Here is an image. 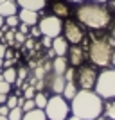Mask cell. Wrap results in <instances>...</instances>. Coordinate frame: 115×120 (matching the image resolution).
Listing matches in <instances>:
<instances>
[{"label": "cell", "mask_w": 115, "mask_h": 120, "mask_svg": "<svg viewBox=\"0 0 115 120\" xmlns=\"http://www.w3.org/2000/svg\"><path fill=\"white\" fill-rule=\"evenodd\" d=\"M16 29L20 30L22 34H25V36H27V34H29V30H31V27H29V25H27V23H22V22H20V25H18Z\"/></svg>", "instance_id": "cell-34"}, {"label": "cell", "mask_w": 115, "mask_h": 120, "mask_svg": "<svg viewBox=\"0 0 115 120\" xmlns=\"http://www.w3.org/2000/svg\"><path fill=\"white\" fill-rule=\"evenodd\" d=\"M15 57V52H13V49L11 47H7V50H5V57L4 59H13Z\"/></svg>", "instance_id": "cell-38"}, {"label": "cell", "mask_w": 115, "mask_h": 120, "mask_svg": "<svg viewBox=\"0 0 115 120\" xmlns=\"http://www.w3.org/2000/svg\"><path fill=\"white\" fill-rule=\"evenodd\" d=\"M94 120H108L106 116H97V118H94Z\"/></svg>", "instance_id": "cell-46"}, {"label": "cell", "mask_w": 115, "mask_h": 120, "mask_svg": "<svg viewBox=\"0 0 115 120\" xmlns=\"http://www.w3.org/2000/svg\"><path fill=\"white\" fill-rule=\"evenodd\" d=\"M103 113H104V116H106L108 120H115V99L108 100V102L104 104Z\"/></svg>", "instance_id": "cell-20"}, {"label": "cell", "mask_w": 115, "mask_h": 120, "mask_svg": "<svg viewBox=\"0 0 115 120\" xmlns=\"http://www.w3.org/2000/svg\"><path fill=\"white\" fill-rule=\"evenodd\" d=\"M47 120H67L70 116V102L63 95H50L45 106Z\"/></svg>", "instance_id": "cell-4"}, {"label": "cell", "mask_w": 115, "mask_h": 120, "mask_svg": "<svg viewBox=\"0 0 115 120\" xmlns=\"http://www.w3.org/2000/svg\"><path fill=\"white\" fill-rule=\"evenodd\" d=\"M34 102H36V108H40V109H45L47 102H49V95H47L45 91H36V95H34Z\"/></svg>", "instance_id": "cell-21"}, {"label": "cell", "mask_w": 115, "mask_h": 120, "mask_svg": "<svg viewBox=\"0 0 115 120\" xmlns=\"http://www.w3.org/2000/svg\"><path fill=\"white\" fill-rule=\"evenodd\" d=\"M5 25H7L9 29H16V27L20 25V18H18V15L7 16V18H5Z\"/></svg>", "instance_id": "cell-24"}, {"label": "cell", "mask_w": 115, "mask_h": 120, "mask_svg": "<svg viewBox=\"0 0 115 120\" xmlns=\"http://www.w3.org/2000/svg\"><path fill=\"white\" fill-rule=\"evenodd\" d=\"M20 9H31V11H43L47 7V0H16Z\"/></svg>", "instance_id": "cell-13"}, {"label": "cell", "mask_w": 115, "mask_h": 120, "mask_svg": "<svg viewBox=\"0 0 115 120\" xmlns=\"http://www.w3.org/2000/svg\"><path fill=\"white\" fill-rule=\"evenodd\" d=\"M18 4H16V0H5L0 4V15L7 18V16H13V15H18Z\"/></svg>", "instance_id": "cell-16"}, {"label": "cell", "mask_w": 115, "mask_h": 120, "mask_svg": "<svg viewBox=\"0 0 115 120\" xmlns=\"http://www.w3.org/2000/svg\"><path fill=\"white\" fill-rule=\"evenodd\" d=\"M45 82L49 84V90L52 91V95H61L63 90H65V84H67L65 77H63V75H58V74H50V77Z\"/></svg>", "instance_id": "cell-10"}, {"label": "cell", "mask_w": 115, "mask_h": 120, "mask_svg": "<svg viewBox=\"0 0 115 120\" xmlns=\"http://www.w3.org/2000/svg\"><path fill=\"white\" fill-rule=\"evenodd\" d=\"M68 41L63 38V36H56L54 40H52V50H54L56 56H67L68 52Z\"/></svg>", "instance_id": "cell-15"}, {"label": "cell", "mask_w": 115, "mask_h": 120, "mask_svg": "<svg viewBox=\"0 0 115 120\" xmlns=\"http://www.w3.org/2000/svg\"><path fill=\"white\" fill-rule=\"evenodd\" d=\"M2 77H4L5 82H9V84H15L16 82V77H18V70H16L15 66H11V68H4V70L0 72Z\"/></svg>", "instance_id": "cell-19"}, {"label": "cell", "mask_w": 115, "mask_h": 120, "mask_svg": "<svg viewBox=\"0 0 115 120\" xmlns=\"http://www.w3.org/2000/svg\"><path fill=\"white\" fill-rule=\"evenodd\" d=\"M22 120H47L45 109H40V108H34V109L24 113V118Z\"/></svg>", "instance_id": "cell-17"}, {"label": "cell", "mask_w": 115, "mask_h": 120, "mask_svg": "<svg viewBox=\"0 0 115 120\" xmlns=\"http://www.w3.org/2000/svg\"><path fill=\"white\" fill-rule=\"evenodd\" d=\"M2 2H5V0H0V4H2Z\"/></svg>", "instance_id": "cell-51"}, {"label": "cell", "mask_w": 115, "mask_h": 120, "mask_svg": "<svg viewBox=\"0 0 115 120\" xmlns=\"http://www.w3.org/2000/svg\"><path fill=\"white\" fill-rule=\"evenodd\" d=\"M111 36H113V40H115V25H113V29H111Z\"/></svg>", "instance_id": "cell-48"}, {"label": "cell", "mask_w": 115, "mask_h": 120, "mask_svg": "<svg viewBox=\"0 0 115 120\" xmlns=\"http://www.w3.org/2000/svg\"><path fill=\"white\" fill-rule=\"evenodd\" d=\"M97 70L94 66H81L79 70H75V84L81 90H94L97 82Z\"/></svg>", "instance_id": "cell-7"}, {"label": "cell", "mask_w": 115, "mask_h": 120, "mask_svg": "<svg viewBox=\"0 0 115 120\" xmlns=\"http://www.w3.org/2000/svg\"><path fill=\"white\" fill-rule=\"evenodd\" d=\"M86 52L81 49L79 45H70L68 47V52H67V59H68V65L70 66H81L83 61L86 57Z\"/></svg>", "instance_id": "cell-9"}, {"label": "cell", "mask_w": 115, "mask_h": 120, "mask_svg": "<svg viewBox=\"0 0 115 120\" xmlns=\"http://www.w3.org/2000/svg\"><path fill=\"white\" fill-rule=\"evenodd\" d=\"M75 18L81 25L90 27L94 30L104 29L111 23V13L103 4L97 2H83L75 9Z\"/></svg>", "instance_id": "cell-2"}, {"label": "cell", "mask_w": 115, "mask_h": 120, "mask_svg": "<svg viewBox=\"0 0 115 120\" xmlns=\"http://www.w3.org/2000/svg\"><path fill=\"white\" fill-rule=\"evenodd\" d=\"M68 59H67L65 56H56L54 59H52V65H50V68H52V74H58V75H63L67 72V68H68Z\"/></svg>", "instance_id": "cell-14"}, {"label": "cell", "mask_w": 115, "mask_h": 120, "mask_svg": "<svg viewBox=\"0 0 115 120\" xmlns=\"http://www.w3.org/2000/svg\"><path fill=\"white\" fill-rule=\"evenodd\" d=\"M111 7H113V9H115V0H111Z\"/></svg>", "instance_id": "cell-50"}, {"label": "cell", "mask_w": 115, "mask_h": 120, "mask_svg": "<svg viewBox=\"0 0 115 120\" xmlns=\"http://www.w3.org/2000/svg\"><path fill=\"white\" fill-rule=\"evenodd\" d=\"M18 18H20L22 23H27L29 27H32V25H38V22H40V13L31 11V9H20L18 11Z\"/></svg>", "instance_id": "cell-11"}, {"label": "cell", "mask_w": 115, "mask_h": 120, "mask_svg": "<svg viewBox=\"0 0 115 120\" xmlns=\"http://www.w3.org/2000/svg\"><path fill=\"white\" fill-rule=\"evenodd\" d=\"M32 45H34V40H32V38L25 40V47H27V49H32Z\"/></svg>", "instance_id": "cell-40"}, {"label": "cell", "mask_w": 115, "mask_h": 120, "mask_svg": "<svg viewBox=\"0 0 115 120\" xmlns=\"http://www.w3.org/2000/svg\"><path fill=\"white\" fill-rule=\"evenodd\" d=\"M16 59L13 57V59H4V68H11V66H15Z\"/></svg>", "instance_id": "cell-36"}, {"label": "cell", "mask_w": 115, "mask_h": 120, "mask_svg": "<svg viewBox=\"0 0 115 120\" xmlns=\"http://www.w3.org/2000/svg\"><path fill=\"white\" fill-rule=\"evenodd\" d=\"M94 91L101 99H115V68L103 70L97 75V82H95Z\"/></svg>", "instance_id": "cell-5"}, {"label": "cell", "mask_w": 115, "mask_h": 120, "mask_svg": "<svg viewBox=\"0 0 115 120\" xmlns=\"http://www.w3.org/2000/svg\"><path fill=\"white\" fill-rule=\"evenodd\" d=\"M4 25H5V18H4V16H2V15H0V29H2Z\"/></svg>", "instance_id": "cell-41"}, {"label": "cell", "mask_w": 115, "mask_h": 120, "mask_svg": "<svg viewBox=\"0 0 115 120\" xmlns=\"http://www.w3.org/2000/svg\"><path fill=\"white\" fill-rule=\"evenodd\" d=\"M34 108H36L34 99H25V100H24V104H22V109H24V113H27V111H31V109H34Z\"/></svg>", "instance_id": "cell-26"}, {"label": "cell", "mask_w": 115, "mask_h": 120, "mask_svg": "<svg viewBox=\"0 0 115 120\" xmlns=\"http://www.w3.org/2000/svg\"><path fill=\"white\" fill-rule=\"evenodd\" d=\"M7 97H9V93H0V104H5V102H7Z\"/></svg>", "instance_id": "cell-39"}, {"label": "cell", "mask_w": 115, "mask_h": 120, "mask_svg": "<svg viewBox=\"0 0 115 120\" xmlns=\"http://www.w3.org/2000/svg\"><path fill=\"white\" fill-rule=\"evenodd\" d=\"M92 2H97V4H104V2H108V0H92Z\"/></svg>", "instance_id": "cell-44"}, {"label": "cell", "mask_w": 115, "mask_h": 120, "mask_svg": "<svg viewBox=\"0 0 115 120\" xmlns=\"http://www.w3.org/2000/svg\"><path fill=\"white\" fill-rule=\"evenodd\" d=\"M34 95H36L34 84H27L24 88V99H34Z\"/></svg>", "instance_id": "cell-25"}, {"label": "cell", "mask_w": 115, "mask_h": 120, "mask_svg": "<svg viewBox=\"0 0 115 120\" xmlns=\"http://www.w3.org/2000/svg\"><path fill=\"white\" fill-rule=\"evenodd\" d=\"M77 91H79V90H77L75 81H70V82H67V84H65V90H63V93H61V95H63V97L70 102V100L75 97V93H77Z\"/></svg>", "instance_id": "cell-18"}, {"label": "cell", "mask_w": 115, "mask_h": 120, "mask_svg": "<svg viewBox=\"0 0 115 120\" xmlns=\"http://www.w3.org/2000/svg\"><path fill=\"white\" fill-rule=\"evenodd\" d=\"M15 32H16V29H9V30H5L4 38H2V43H5L7 47H13V45H15Z\"/></svg>", "instance_id": "cell-22"}, {"label": "cell", "mask_w": 115, "mask_h": 120, "mask_svg": "<svg viewBox=\"0 0 115 120\" xmlns=\"http://www.w3.org/2000/svg\"><path fill=\"white\" fill-rule=\"evenodd\" d=\"M67 120H83V118H79V116H75V115H70Z\"/></svg>", "instance_id": "cell-42"}, {"label": "cell", "mask_w": 115, "mask_h": 120, "mask_svg": "<svg viewBox=\"0 0 115 120\" xmlns=\"http://www.w3.org/2000/svg\"><path fill=\"white\" fill-rule=\"evenodd\" d=\"M63 77H65L67 82H70V81H75V70H74V66H68V68H67V72L63 74Z\"/></svg>", "instance_id": "cell-28"}, {"label": "cell", "mask_w": 115, "mask_h": 120, "mask_svg": "<svg viewBox=\"0 0 115 120\" xmlns=\"http://www.w3.org/2000/svg\"><path fill=\"white\" fill-rule=\"evenodd\" d=\"M4 70V59H0V72Z\"/></svg>", "instance_id": "cell-45"}, {"label": "cell", "mask_w": 115, "mask_h": 120, "mask_svg": "<svg viewBox=\"0 0 115 120\" xmlns=\"http://www.w3.org/2000/svg\"><path fill=\"white\" fill-rule=\"evenodd\" d=\"M29 34L32 36V38H38V36H41L40 27H38V25H32V27H31V30H29Z\"/></svg>", "instance_id": "cell-32"}, {"label": "cell", "mask_w": 115, "mask_h": 120, "mask_svg": "<svg viewBox=\"0 0 115 120\" xmlns=\"http://www.w3.org/2000/svg\"><path fill=\"white\" fill-rule=\"evenodd\" d=\"M25 40H27V36L22 34L20 30L16 29V32H15V45H16V47H20L22 43H25Z\"/></svg>", "instance_id": "cell-30"}, {"label": "cell", "mask_w": 115, "mask_h": 120, "mask_svg": "<svg viewBox=\"0 0 115 120\" xmlns=\"http://www.w3.org/2000/svg\"><path fill=\"white\" fill-rule=\"evenodd\" d=\"M11 86L9 82H5L4 77H2V74H0V93H11Z\"/></svg>", "instance_id": "cell-27"}, {"label": "cell", "mask_w": 115, "mask_h": 120, "mask_svg": "<svg viewBox=\"0 0 115 120\" xmlns=\"http://www.w3.org/2000/svg\"><path fill=\"white\" fill-rule=\"evenodd\" d=\"M0 115H4V116L9 115V106L7 104H0Z\"/></svg>", "instance_id": "cell-35"}, {"label": "cell", "mask_w": 115, "mask_h": 120, "mask_svg": "<svg viewBox=\"0 0 115 120\" xmlns=\"http://www.w3.org/2000/svg\"><path fill=\"white\" fill-rule=\"evenodd\" d=\"M27 77V68H18V77H16V86H22V82H24V79Z\"/></svg>", "instance_id": "cell-29"}, {"label": "cell", "mask_w": 115, "mask_h": 120, "mask_svg": "<svg viewBox=\"0 0 115 120\" xmlns=\"http://www.w3.org/2000/svg\"><path fill=\"white\" fill-rule=\"evenodd\" d=\"M104 102L94 90H79L70 100V113L83 120H94L103 115Z\"/></svg>", "instance_id": "cell-1"}, {"label": "cell", "mask_w": 115, "mask_h": 120, "mask_svg": "<svg viewBox=\"0 0 115 120\" xmlns=\"http://www.w3.org/2000/svg\"><path fill=\"white\" fill-rule=\"evenodd\" d=\"M5 50H7V45L0 41V59H4V57H5Z\"/></svg>", "instance_id": "cell-37"}, {"label": "cell", "mask_w": 115, "mask_h": 120, "mask_svg": "<svg viewBox=\"0 0 115 120\" xmlns=\"http://www.w3.org/2000/svg\"><path fill=\"white\" fill-rule=\"evenodd\" d=\"M9 120H22L24 118V109H22L20 106H16L13 109H9V115H7Z\"/></svg>", "instance_id": "cell-23"}, {"label": "cell", "mask_w": 115, "mask_h": 120, "mask_svg": "<svg viewBox=\"0 0 115 120\" xmlns=\"http://www.w3.org/2000/svg\"><path fill=\"white\" fill-rule=\"evenodd\" d=\"M68 2H72V4H83L85 0H68Z\"/></svg>", "instance_id": "cell-43"}, {"label": "cell", "mask_w": 115, "mask_h": 120, "mask_svg": "<svg viewBox=\"0 0 115 120\" xmlns=\"http://www.w3.org/2000/svg\"><path fill=\"white\" fill-rule=\"evenodd\" d=\"M88 59L94 66L108 68L111 63H115V40L94 38L88 45Z\"/></svg>", "instance_id": "cell-3"}, {"label": "cell", "mask_w": 115, "mask_h": 120, "mask_svg": "<svg viewBox=\"0 0 115 120\" xmlns=\"http://www.w3.org/2000/svg\"><path fill=\"white\" fill-rule=\"evenodd\" d=\"M38 27L41 30V36L56 38V36H61V32H63V20L54 15H47L43 18H40Z\"/></svg>", "instance_id": "cell-6"}, {"label": "cell", "mask_w": 115, "mask_h": 120, "mask_svg": "<svg viewBox=\"0 0 115 120\" xmlns=\"http://www.w3.org/2000/svg\"><path fill=\"white\" fill-rule=\"evenodd\" d=\"M50 11H52V15L58 16V18H68L70 15V7L67 2H63V0H54L52 2V5H50Z\"/></svg>", "instance_id": "cell-12"}, {"label": "cell", "mask_w": 115, "mask_h": 120, "mask_svg": "<svg viewBox=\"0 0 115 120\" xmlns=\"http://www.w3.org/2000/svg\"><path fill=\"white\" fill-rule=\"evenodd\" d=\"M52 40H54V38H49V36H43V40H41V45L45 47V49H52Z\"/></svg>", "instance_id": "cell-33"}, {"label": "cell", "mask_w": 115, "mask_h": 120, "mask_svg": "<svg viewBox=\"0 0 115 120\" xmlns=\"http://www.w3.org/2000/svg\"><path fill=\"white\" fill-rule=\"evenodd\" d=\"M4 34H5V32H4V30H2V29H0V41H2V38H4Z\"/></svg>", "instance_id": "cell-47"}, {"label": "cell", "mask_w": 115, "mask_h": 120, "mask_svg": "<svg viewBox=\"0 0 115 120\" xmlns=\"http://www.w3.org/2000/svg\"><path fill=\"white\" fill-rule=\"evenodd\" d=\"M0 120H9L7 116H4V115H0Z\"/></svg>", "instance_id": "cell-49"}, {"label": "cell", "mask_w": 115, "mask_h": 120, "mask_svg": "<svg viewBox=\"0 0 115 120\" xmlns=\"http://www.w3.org/2000/svg\"><path fill=\"white\" fill-rule=\"evenodd\" d=\"M63 38L72 45H79L85 40V30L77 22L74 20H65L63 22Z\"/></svg>", "instance_id": "cell-8"}, {"label": "cell", "mask_w": 115, "mask_h": 120, "mask_svg": "<svg viewBox=\"0 0 115 120\" xmlns=\"http://www.w3.org/2000/svg\"><path fill=\"white\" fill-rule=\"evenodd\" d=\"M5 104L9 106V109L16 108V106H18V97H16V95H9V97H7V102H5Z\"/></svg>", "instance_id": "cell-31"}]
</instances>
